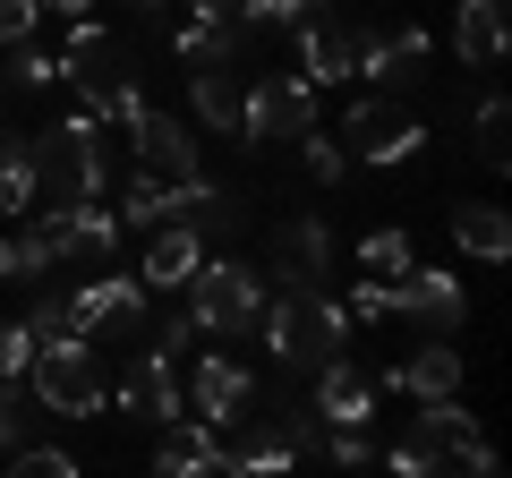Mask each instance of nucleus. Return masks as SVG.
<instances>
[{
	"instance_id": "2f4dec72",
	"label": "nucleus",
	"mask_w": 512,
	"mask_h": 478,
	"mask_svg": "<svg viewBox=\"0 0 512 478\" xmlns=\"http://www.w3.org/2000/svg\"><path fill=\"white\" fill-rule=\"evenodd\" d=\"M316 9H325V0H239V18H248V26H282V35L308 26Z\"/></svg>"
},
{
	"instance_id": "a878e982",
	"label": "nucleus",
	"mask_w": 512,
	"mask_h": 478,
	"mask_svg": "<svg viewBox=\"0 0 512 478\" xmlns=\"http://www.w3.org/2000/svg\"><path fill=\"white\" fill-rule=\"evenodd\" d=\"M43 427H52L43 393L26 385V376H0V453H18V444H35Z\"/></svg>"
},
{
	"instance_id": "c756f323",
	"label": "nucleus",
	"mask_w": 512,
	"mask_h": 478,
	"mask_svg": "<svg viewBox=\"0 0 512 478\" xmlns=\"http://www.w3.org/2000/svg\"><path fill=\"white\" fill-rule=\"evenodd\" d=\"M128 222H137V231L171 222V180H154V171H146V180H128L120 188V231H128Z\"/></svg>"
},
{
	"instance_id": "79ce46f5",
	"label": "nucleus",
	"mask_w": 512,
	"mask_h": 478,
	"mask_svg": "<svg viewBox=\"0 0 512 478\" xmlns=\"http://www.w3.org/2000/svg\"><path fill=\"white\" fill-rule=\"evenodd\" d=\"M0 282H18V248L9 239H0Z\"/></svg>"
},
{
	"instance_id": "9d476101",
	"label": "nucleus",
	"mask_w": 512,
	"mask_h": 478,
	"mask_svg": "<svg viewBox=\"0 0 512 478\" xmlns=\"http://www.w3.org/2000/svg\"><path fill=\"white\" fill-rule=\"evenodd\" d=\"M69 333H86V342L94 333H120V342L146 333V274H111L103 265L94 282H77L69 291Z\"/></svg>"
},
{
	"instance_id": "f3484780",
	"label": "nucleus",
	"mask_w": 512,
	"mask_h": 478,
	"mask_svg": "<svg viewBox=\"0 0 512 478\" xmlns=\"http://www.w3.org/2000/svg\"><path fill=\"white\" fill-rule=\"evenodd\" d=\"M376 385H393V393H410V402H436V393H461V350H453V333H419V350H410L393 376H376Z\"/></svg>"
},
{
	"instance_id": "58836bf2",
	"label": "nucleus",
	"mask_w": 512,
	"mask_h": 478,
	"mask_svg": "<svg viewBox=\"0 0 512 478\" xmlns=\"http://www.w3.org/2000/svg\"><path fill=\"white\" fill-rule=\"evenodd\" d=\"M35 18H43V0H0V52L35 35Z\"/></svg>"
},
{
	"instance_id": "bb28decb",
	"label": "nucleus",
	"mask_w": 512,
	"mask_h": 478,
	"mask_svg": "<svg viewBox=\"0 0 512 478\" xmlns=\"http://www.w3.org/2000/svg\"><path fill=\"white\" fill-rule=\"evenodd\" d=\"M43 188H35V137L26 129H0V214H26Z\"/></svg>"
},
{
	"instance_id": "72a5a7b5",
	"label": "nucleus",
	"mask_w": 512,
	"mask_h": 478,
	"mask_svg": "<svg viewBox=\"0 0 512 478\" xmlns=\"http://www.w3.org/2000/svg\"><path fill=\"white\" fill-rule=\"evenodd\" d=\"M137 111H146V94H137V77H128V86L94 94V103H86V120H103V129H137Z\"/></svg>"
},
{
	"instance_id": "4be33fe9",
	"label": "nucleus",
	"mask_w": 512,
	"mask_h": 478,
	"mask_svg": "<svg viewBox=\"0 0 512 478\" xmlns=\"http://www.w3.org/2000/svg\"><path fill=\"white\" fill-rule=\"evenodd\" d=\"M248 35H256V26L239 18V9H214V18H188L180 35H171V52H180L188 69H205V60H239V52H248Z\"/></svg>"
},
{
	"instance_id": "0eeeda50",
	"label": "nucleus",
	"mask_w": 512,
	"mask_h": 478,
	"mask_svg": "<svg viewBox=\"0 0 512 478\" xmlns=\"http://www.w3.org/2000/svg\"><path fill=\"white\" fill-rule=\"evenodd\" d=\"M342 146H350V163H384L393 171V163H410V154L427 146V129L393 103V94H359V103L342 111Z\"/></svg>"
},
{
	"instance_id": "ea45409f",
	"label": "nucleus",
	"mask_w": 512,
	"mask_h": 478,
	"mask_svg": "<svg viewBox=\"0 0 512 478\" xmlns=\"http://www.w3.org/2000/svg\"><path fill=\"white\" fill-rule=\"evenodd\" d=\"M325 453H333V470H367V461H376V444H367L359 427H333V444H325Z\"/></svg>"
},
{
	"instance_id": "dca6fc26",
	"label": "nucleus",
	"mask_w": 512,
	"mask_h": 478,
	"mask_svg": "<svg viewBox=\"0 0 512 478\" xmlns=\"http://www.w3.org/2000/svg\"><path fill=\"white\" fill-rule=\"evenodd\" d=\"M376 376H367L359 368V359H342V350H333V359H325V368H316V419H325V427H367V419H376Z\"/></svg>"
},
{
	"instance_id": "cd10ccee",
	"label": "nucleus",
	"mask_w": 512,
	"mask_h": 478,
	"mask_svg": "<svg viewBox=\"0 0 512 478\" xmlns=\"http://www.w3.org/2000/svg\"><path fill=\"white\" fill-rule=\"evenodd\" d=\"M470 154L487 171H504V154H512V103H504V94H487V103L470 111Z\"/></svg>"
},
{
	"instance_id": "f8f14e48",
	"label": "nucleus",
	"mask_w": 512,
	"mask_h": 478,
	"mask_svg": "<svg viewBox=\"0 0 512 478\" xmlns=\"http://www.w3.org/2000/svg\"><path fill=\"white\" fill-rule=\"evenodd\" d=\"M393 316H410L419 333H461L470 325V291L444 265H410V274H393Z\"/></svg>"
},
{
	"instance_id": "2eb2a0df",
	"label": "nucleus",
	"mask_w": 512,
	"mask_h": 478,
	"mask_svg": "<svg viewBox=\"0 0 512 478\" xmlns=\"http://www.w3.org/2000/svg\"><path fill=\"white\" fill-rule=\"evenodd\" d=\"M120 410L128 419H146V427H171L180 419V376H171V350H137V359H128L120 368Z\"/></svg>"
},
{
	"instance_id": "b1692460",
	"label": "nucleus",
	"mask_w": 512,
	"mask_h": 478,
	"mask_svg": "<svg viewBox=\"0 0 512 478\" xmlns=\"http://www.w3.org/2000/svg\"><path fill=\"white\" fill-rule=\"evenodd\" d=\"M205 239L188 231V222H154V248H146V291H180L188 274H197Z\"/></svg>"
},
{
	"instance_id": "c85d7f7f",
	"label": "nucleus",
	"mask_w": 512,
	"mask_h": 478,
	"mask_svg": "<svg viewBox=\"0 0 512 478\" xmlns=\"http://www.w3.org/2000/svg\"><path fill=\"white\" fill-rule=\"evenodd\" d=\"M359 265H367L376 282L410 274V265H419V257H410V231H402V222H384V231H367V239H359Z\"/></svg>"
},
{
	"instance_id": "f257e3e1",
	"label": "nucleus",
	"mask_w": 512,
	"mask_h": 478,
	"mask_svg": "<svg viewBox=\"0 0 512 478\" xmlns=\"http://www.w3.org/2000/svg\"><path fill=\"white\" fill-rule=\"evenodd\" d=\"M35 188L52 205H77V197H103L111 188V137H103V120H60L52 137H35Z\"/></svg>"
},
{
	"instance_id": "473e14b6",
	"label": "nucleus",
	"mask_w": 512,
	"mask_h": 478,
	"mask_svg": "<svg viewBox=\"0 0 512 478\" xmlns=\"http://www.w3.org/2000/svg\"><path fill=\"white\" fill-rule=\"evenodd\" d=\"M9 470L18 478H77V453H60V444H18Z\"/></svg>"
},
{
	"instance_id": "393cba45",
	"label": "nucleus",
	"mask_w": 512,
	"mask_h": 478,
	"mask_svg": "<svg viewBox=\"0 0 512 478\" xmlns=\"http://www.w3.org/2000/svg\"><path fill=\"white\" fill-rule=\"evenodd\" d=\"M453 239H461V257H478V265L512 257V222H504V205H487V197L453 205Z\"/></svg>"
},
{
	"instance_id": "1a4fd4ad",
	"label": "nucleus",
	"mask_w": 512,
	"mask_h": 478,
	"mask_svg": "<svg viewBox=\"0 0 512 478\" xmlns=\"http://www.w3.org/2000/svg\"><path fill=\"white\" fill-rule=\"evenodd\" d=\"M35 231L52 248V265H111L120 257V214H103V197L52 205V214H35Z\"/></svg>"
},
{
	"instance_id": "39448f33",
	"label": "nucleus",
	"mask_w": 512,
	"mask_h": 478,
	"mask_svg": "<svg viewBox=\"0 0 512 478\" xmlns=\"http://www.w3.org/2000/svg\"><path fill=\"white\" fill-rule=\"evenodd\" d=\"M316 129V86L299 69H256L248 103H239V137L248 146H299Z\"/></svg>"
},
{
	"instance_id": "6e6552de",
	"label": "nucleus",
	"mask_w": 512,
	"mask_h": 478,
	"mask_svg": "<svg viewBox=\"0 0 512 478\" xmlns=\"http://www.w3.org/2000/svg\"><path fill=\"white\" fill-rule=\"evenodd\" d=\"M265 282L282 291H325L333 282V231L325 214H282L274 239H265Z\"/></svg>"
},
{
	"instance_id": "7c9ffc66",
	"label": "nucleus",
	"mask_w": 512,
	"mask_h": 478,
	"mask_svg": "<svg viewBox=\"0 0 512 478\" xmlns=\"http://www.w3.org/2000/svg\"><path fill=\"white\" fill-rule=\"evenodd\" d=\"M9 52H18V60H9V69H0V77H9V86H35V94H52V86H60V60L43 52L35 35H26V43H9Z\"/></svg>"
},
{
	"instance_id": "6ab92c4d",
	"label": "nucleus",
	"mask_w": 512,
	"mask_h": 478,
	"mask_svg": "<svg viewBox=\"0 0 512 478\" xmlns=\"http://www.w3.org/2000/svg\"><path fill=\"white\" fill-rule=\"evenodd\" d=\"M188 103H197V129H214V137H239V103H248V69H239V60H205V69L188 77Z\"/></svg>"
},
{
	"instance_id": "aec40b11",
	"label": "nucleus",
	"mask_w": 512,
	"mask_h": 478,
	"mask_svg": "<svg viewBox=\"0 0 512 478\" xmlns=\"http://www.w3.org/2000/svg\"><path fill=\"white\" fill-rule=\"evenodd\" d=\"M137 154H146V171L154 180H188V171H205L197 163V146H188V120H171V111H137Z\"/></svg>"
},
{
	"instance_id": "e433bc0d",
	"label": "nucleus",
	"mask_w": 512,
	"mask_h": 478,
	"mask_svg": "<svg viewBox=\"0 0 512 478\" xmlns=\"http://www.w3.org/2000/svg\"><path fill=\"white\" fill-rule=\"evenodd\" d=\"M26 368H35V333L18 316V325H0V376H26Z\"/></svg>"
},
{
	"instance_id": "9b49d317",
	"label": "nucleus",
	"mask_w": 512,
	"mask_h": 478,
	"mask_svg": "<svg viewBox=\"0 0 512 478\" xmlns=\"http://www.w3.org/2000/svg\"><path fill=\"white\" fill-rule=\"evenodd\" d=\"M137 77V52H128L111 26H94V18H77L69 26V43H60V86H77L94 103V94H111V86H128Z\"/></svg>"
},
{
	"instance_id": "f704fd0d",
	"label": "nucleus",
	"mask_w": 512,
	"mask_h": 478,
	"mask_svg": "<svg viewBox=\"0 0 512 478\" xmlns=\"http://www.w3.org/2000/svg\"><path fill=\"white\" fill-rule=\"evenodd\" d=\"M299 146H308V180H342V171H350V146H342V137H325V129H308V137H299Z\"/></svg>"
},
{
	"instance_id": "c9c22d12",
	"label": "nucleus",
	"mask_w": 512,
	"mask_h": 478,
	"mask_svg": "<svg viewBox=\"0 0 512 478\" xmlns=\"http://www.w3.org/2000/svg\"><path fill=\"white\" fill-rule=\"evenodd\" d=\"M342 316H350V325H384V316H393V282H376V274H367L359 291L342 299Z\"/></svg>"
},
{
	"instance_id": "ddd939ff",
	"label": "nucleus",
	"mask_w": 512,
	"mask_h": 478,
	"mask_svg": "<svg viewBox=\"0 0 512 478\" xmlns=\"http://www.w3.org/2000/svg\"><path fill=\"white\" fill-rule=\"evenodd\" d=\"M350 77H376V94H419L427 86V35L419 26H393V35H367L359 26V60H350Z\"/></svg>"
},
{
	"instance_id": "a18cd8bd",
	"label": "nucleus",
	"mask_w": 512,
	"mask_h": 478,
	"mask_svg": "<svg viewBox=\"0 0 512 478\" xmlns=\"http://www.w3.org/2000/svg\"><path fill=\"white\" fill-rule=\"evenodd\" d=\"M0 86H9V77H0Z\"/></svg>"
},
{
	"instance_id": "423d86ee",
	"label": "nucleus",
	"mask_w": 512,
	"mask_h": 478,
	"mask_svg": "<svg viewBox=\"0 0 512 478\" xmlns=\"http://www.w3.org/2000/svg\"><path fill=\"white\" fill-rule=\"evenodd\" d=\"M410 453H427V470L495 478V444L478 436V419L461 410V393H436V402H419V419H410Z\"/></svg>"
},
{
	"instance_id": "5701e85b",
	"label": "nucleus",
	"mask_w": 512,
	"mask_h": 478,
	"mask_svg": "<svg viewBox=\"0 0 512 478\" xmlns=\"http://www.w3.org/2000/svg\"><path fill=\"white\" fill-rule=\"evenodd\" d=\"M154 470H163V478L222 470V436H214L205 419H188V410H180V419H171V436H163V453H154Z\"/></svg>"
},
{
	"instance_id": "412c9836",
	"label": "nucleus",
	"mask_w": 512,
	"mask_h": 478,
	"mask_svg": "<svg viewBox=\"0 0 512 478\" xmlns=\"http://www.w3.org/2000/svg\"><path fill=\"white\" fill-rule=\"evenodd\" d=\"M504 43H512L504 0H461V9H453V52H461V69H495Z\"/></svg>"
},
{
	"instance_id": "a211bd4d",
	"label": "nucleus",
	"mask_w": 512,
	"mask_h": 478,
	"mask_svg": "<svg viewBox=\"0 0 512 478\" xmlns=\"http://www.w3.org/2000/svg\"><path fill=\"white\" fill-rule=\"evenodd\" d=\"M291 35H299V77H308V86H316V77H325V86H342L350 60H359V26H342L333 9H316V18L291 26Z\"/></svg>"
},
{
	"instance_id": "7ed1b4c3",
	"label": "nucleus",
	"mask_w": 512,
	"mask_h": 478,
	"mask_svg": "<svg viewBox=\"0 0 512 478\" xmlns=\"http://www.w3.org/2000/svg\"><path fill=\"white\" fill-rule=\"evenodd\" d=\"M26 385L43 393L52 419H94V410H111V376H103V359H94L86 333H52V342H35Z\"/></svg>"
},
{
	"instance_id": "4468645a",
	"label": "nucleus",
	"mask_w": 512,
	"mask_h": 478,
	"mask_svg": "<svg viewBox=\"0 0 512 478\" xmlns=\"http://www.w3.org/2000/svg\"><path fill=\"white\" fill-rule=\"evenodd\" d=\"M180 402H188V419L231 427L239 410H256V376L239 368V359H222V350H214V359H197V376H188V393H180Z\"/></svg>"
},
{
	"instance_id": "37998d69",
	"label": "nucleus",
	"mask_w": 512,
	"mask_h": 478,
	"mask_svg": "<svg viewBox=\"0 0 512 478\" xmlns=\"http://www.w3.org/2000/svg\"><path fill=\"white\" fill-rule=\"evenodd\" d=\"M120 9H137V18H163V9H171V0H120Z\"/></svg>"
},
{
	"instance_id": "c03bdc74",
	"label": "nucleus",
	"mask_w": 512,
	"mask_h": 478,
	"mask_svg": "<svg viewBox=\"0 0 512 478\" xmlns=\"http://www.w3.org/2000/svg\"><path fill=\"white\" fill-rule=\"evenodd\" d=\"M43 9H69V18H77V9H94V0H43Z\"/></svg>"
},
{
	"instance_id": "20e7f679",
	"label": "nucleus",
	"mask_w": 512,
	"mask_h": 478,
	"mask_svg": "<svg viewBox=\"0 0 512 478\" xmlns=\"http://www.w3.org/2000/svg\"><path fill=\"white\" fill-rule=\"evenodd\" d=\"M180 299H188V325H197V333H256V316H265V282H256V265L214 257V248H205L197 274L180 282Z\"/></svg>"
},
{
	"instance_id": "a19ab883",
	"label": "nucleus",
	"mask_w": 512,
	"mask_h": 478,
	"mask_svg": "<svg viewBox=\"0 0 512 478\" xmlns=\"http://www.w3.org/2000/svg\"><path fill=\"white\" fill-rule=\"evenodd\" d=\"M26 333H35V342H52V333H69V299H52V291H43L35 308H26Z\"/></svg>"
},
{
	"instance_id": "4c0bfd02",
	"label": "nucleus",
	"mask_w": 512,
	"mask_h": 478,
	"mask_svg": "<svg viewBox=\"0 0 512 478\" xmlns=\"http://www.w3.org/2000/svg\"><path fill=\"white\" fill-rule=\"evenodd\" d=\"M9 248H18V282H43V274H52V248H43V231H35V222H26V231L9 239Z\"/></svg>"
},
{
	"instance_id": "f03ea898",
	"label": "nucleus",
	"mask_w": 512,
	"mask_h": 478,
	"mask_svg": "<svg viewBox=\"0 0 512 478\" xmlns=\"http://www.w3.org/2000/svg\"><path fill=\"white\" fill-rule=\"evenodd\" d=\"M265 350H274L282 368H325L333 350H350L342 299H325V291H282V299H265Z\"/></svg>"
}]
</instances>
